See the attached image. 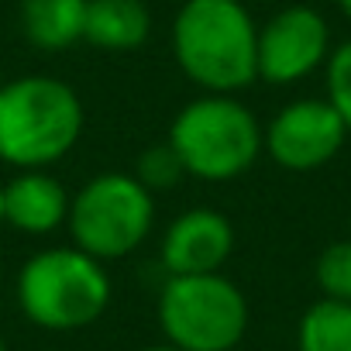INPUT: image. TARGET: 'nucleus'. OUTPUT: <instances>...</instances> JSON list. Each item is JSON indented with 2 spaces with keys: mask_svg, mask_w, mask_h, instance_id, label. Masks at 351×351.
<instances>
[{
  "mask_svg": "<svg viewBox=\"0 0 351 351\" xmlns=\"http://www.w3.org/2000/svg\"><path fill=\"white\" fill-rule=\"evenodd\" d=\"M172 56L204 93H241L258 80V25L241 0H183Z\"/></svg>",
  "mask_w": 351,
  "mask_h": 351,
  "instance_id": "nucleus-1",
  "label": "nucleus"
},
{
  "mask_svg": "<svg viewBox=\"0 0 351 351\" xmlns=\"http://www.w3.org/2000/svg\"><path fill=\"white\" fill-rule=\"evenodd\" d=\"M165 141L186 176L204 183H231L262 155V124L234 93H200L172 117Z\"/></svg>",
  "mask_w": 351,
  "mask_h": 351,
  "instance_id": "nucleus-4",
  "label": "nucleus"
},
{
  "mask_svg": "<svg viewBox=\"0 0 351 351\" xmlns=\"http://www.w3.org/2000/svg\"><path fill=\"white\" fill-rule=\"evenodd\" d=\"M0 228H4V183H0Z\"/></svg>",
  "mask_w": 351,
  "mask_h": 351,
  "instance_id": "nucleus-19",
  "label": "nucleus"
},
{
  "mask_svg": "<svg viewBox=\"0 0 351 351\" xmlns=\"http://www.w3.org/2000/svg\"><path fill=\"white\" fill-rule=\"evenodd\" d=\"M337 8H341V14L351 21V0H337Z\"/></svg>",
  "mask_w": 351,
  "mask_h": 351,
  "instance_id": "nucleus-18",
  "label": "nucleus"
},
{
  "mask_svg": "<svg viewBox=\"0 0 351 351\" xmlns=\"http://www.w3.org/2000/svg\"><path fill=\"white\" fill-rule=\"evenodd\" d=\"M141 351H180V348H172L169 341H162V344H148V348H141Z\"/></svg>",
  "mask_w": 351,
  "mask_h": 351,
  "instance_id": "nucleus-17",
  "label": "nucleus"
},
{
  "mask_svg": "<svg viewBox=\"0 0 351 351\" xmlns=\"http://www.w3.org/2000/svg\"><path fill=\"white\" fill-rule=\"evenodd\" d=\"M4 83H8V80H4V66H0V86H4Z\"/></svg>",
  "mask_w": 351,
  "mask_h": 351,
  "instance_id": "nucleus-20",
  "label": "nucleus"
},
{
  "mask_svg": "<svg viewBox=\"0 0 351 351\" xmlns=\"http://www.w3.org/2000/svg\"><path fill=\"white\" fill-rule=\"evenodd\" d=\"M313 276H317V286H320V293L327 300L351 303V238L330 241L317 255Z\"/></svg>",
  "mask_w": 351,
  "mask_h": 351,
  "instance_id": "nucleus-14",
  "label": "nucleus"
},
{
  "mask_svg": "<svg viewBox=\"0 0 351 351\" xmlns=\"http://www.w3.org/2000/svg\"><path fill=\"white\" fill-rule=\"evenodd\" d=\"M155 317L162 337L180 351H234L248 334V300L221 272L169 276Z\"/></svg>",
  "mask_w": 351,
  "mask_h": 351,
  "instance_id": "nucleus-6",
  "label": "nucleus"
},
{
  "mask_svg": "<svg viewBox=\"0 0 351 351\" xmlns=\"http://www.w3.org/2000/svg\"><path fill=\"white\" fill-rule=\"evenodd\" d=\"M69 190L49 169H18L4 183V228L21 234H52L69 217Z\"/></svg>",
  "mask_w": 351,
  "mask_h": 351,
  "instance_id": "nucleus-10",
  "label": "nucleus"
},
{
  "mask_svg": "<svg viewBox=\"0 0 351 351\" xmlns=\"http://www.w3.org/2000/svg\"><path fill=\"white\" fill-rule=\"evenodd\" d=\"M300 351H351V303L320 296L296 324Z\"/></svg>",
  "mask_w": 351,
  "mask_h": 351,
  "instance_id": "nucleus-13",
  "label": "nucleus"
},
{
  "mask_svg": "<svg viewBox=\"0 0 351 351\" xmlns=\"http://www.w3.org/2000/svg\"><path fill=\"white\" fill-rule=\"evenodd\" d=\"M0 351H8V341L4 337H0Z\"/></svg>",
  "mask_w": 351,
  "mask_h": 351,
  "instance_id": "nucleus-21",
  "label": "nucleus"
},
{
  "mask_svg": "<svg viewBox=\"0 0 351 351\" xmlns=\"http://www.w3.org/2000/svg\"><path fill=\"white\" fill-rule=\"evenodd\" d=\"M330 28L317 8L289 4L258 25V80L272 86H293L327 66Z\"/></svg>",
  "mask_w": 351,
  "mask_h": 351,
  "instance_id": "nucleus-8",
  "label": "nucleus"
},
{
  "mask_svg": "<svg viewBox=\"0 0 351 351\" xmlns=\"http://www.w3.org/2000/svg\"><path fill=\"white\" fill-rule=\"evenodd\" d=\"M231 252H234V228L214 207H193L172 217L158 245V258L169 276L221 272Z\"/></svg>",
  "mask_w": 351,
  "mask_h": 351,
  "instance_id": "nucleus-9",
  "label": "nucleus"
},
{
  "mask_svg": "<svg viewBox=\"0 0 351 351\" xmlns=\"http://www.w3.org/2000/svg\"><path fill=\"white\" fill-rule=\"evenodd\" d=\"M134 176H138L141 186H148V190L155 193V190L176 186V183H180L183 176H186V169H183L180 155L172 152V145L162 141V145H152V148H145V152L138 155Z\"/></svg>",
  "mask_w": 351,
  "mask_h": 351,
  "instance_id": "nucleus-15",
  "label": "nucleus"
},
{
  "mask_svg": "<svg viewBox=\"0 0 351 351\" xmlns=\"http://www.w3.org/2000/svg\"><path fill=\"white\" fill-rule=\"evenodd\" d=\"M66 228L86 255L100 262L128 258L155 228V193L134 172H100L73 193Z\"/></svg>",
  "mask_w": 351,
  "mask_h": 351,
  "instance_id": "nucleus-5",
  "label": "nucleus"
},
{
  "mask_svg": "<svg viewBox=\"0 0 351 351\" xmlns=\"http://www.w3.org/2000/svg\"><path fill=\"white\" fill-rule=\"evenodd\" d=\"M152 35V11L145 0H90L83 42L104 52H131L141 49Z\"/></svg>",
  "mask_w": 351,
  "mask_h": 351,
  "instance_id": "nucleus-11",
  "label": "nucleus"
},
{
  "mask_svg": "<svg viewBox=\"0 0 351 351\" xmlns=\"http://www.w3.org/2000/svg\"><path fill=\"white\" fill-rule=\"evenodd\" d=\"M83 124V100L59 76L28 73L0 86V162L4 165H56L76 148Z\"/></svg>",
  "mask_w": 351,
  "mask_h": 351,
  "instance_id": "nucleus-2",
  "label": "nucleus"
},
{
  "mask_svg": "<svg viewBox=\"0 0 351 351\" xmlns=\"http://www.w3.org/2000/svg\"><path fill=\"white\" fill-rule=\"evenodd\" d=\"M86 4L90 0H21V35L42 52H66L76 42H83Z\"/></svg>",
  "mask_w": 351,
  "mask_h": 351,
  "instance_id": "nucleus-12",
  "label": "nucleus"
},
{
  "mask_svg": "<svg viewBox=\"0 0 351 351\" xmlns=\"http://www.w3.org/2000/svg\"><path fill=\"white\" fill-rule=\"evenodd\" d=\"M348 134V124L327 97H303L262 128V152L286 172H317L344 148Z\"/></svg>",
  "mask_w": 351,
  "mask_h": 351,
  "instance_id": "nucleus-7",
  "label": "nucleus"
},
{
  "mask_svg": "<svg viewBox=\"0 0 351 351\" xmlns=\"http://www.w3.org/2000/svg\"><path fill=\"white\" fill-rule=\"evenodd\" d=\"M324 76H327V100L351 131V38L330 49Z\"/></svg>",
  "mask_w": 351,
  "mask_h": 351,
  "instance_id": "nucleus-16",
  "label": "nucleus"
},
{
  "mask_svg": "<svg viewBox=\"0 0 351 351\" xmlns=\"http://www.w3.org/2000/svg\"><path fill=\"white\" fill-rule=\"evenodd\" d=\"M21 313L42 330H83L97 324L114 296L107 262L76 245L35 252L14 282Z\"/></svg>",
  "mask_w": 351,
  "mask_h": 351,
  "instance_id": "nucleus-3",
  "label": "nucleus"
}]
</instances>
